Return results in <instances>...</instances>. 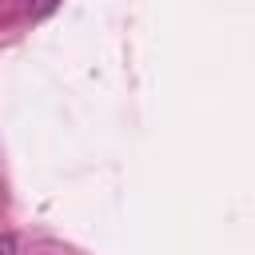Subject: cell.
I'll use <instances>...</instances> for the list:
<instances>
[{"instance_id": "1", "label": "cell", "mask_w": 255, "mask_h": 255, "mask_svg": "<svg viewBox=\"0 0 255 255\" xmlns=\"http://www.w3.org/2000/svg\"><path fill=\"white\" fill-rule=\"evenodd\" d=\"M56 4H60V0H28V16H32V20H44L48 12H56Z\"/></svg>"}, {"instance_id": "2", "label": "cell", "mask_w": 255, "mask_h": 255, "mask_svg": "<svg viewBox=\"0 0 255 255\" xmlns=\"http://www.w3.org/2000/svg\"><path fill=\"white\" fill-rule=\"evenodd\" d=\"M4 255H16V235H12V231L4 235Z\"/></svg>"}]
</instances>
